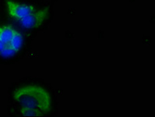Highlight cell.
<instances>
[{
  "label": "cell",
  "mask_w": 155,
  "mask_h": 117,
  "mask_svg": "<svg viewBox=\"0 0 155 117\" xmlns=\"http://www.w3.org/2000/svg\"><path fill=\"white\" fill-rule=\"evenodd\" d=\"M9 102L13 112L22 116L46 115L52 107L49 92L33 82L19 83L12 89Z\"/></svg>",
  "instance_id": "6da1fadb"
},
{
  "label": "cell",
  "mask_w": 155,
  "mask_h": 117,
  "mask_svg": "<svg viewBox=\"0 0 155 117\" xmlns=\"http://www.w3.org/2000/svg\"><path fill=\"white\" fill-rule=\"evenodd\" d=\"M2 9L13 25L24 30H35L44 24L48 11L31 0H2Z\"/></svg>",
  "instance_id": "7a4b0ae2"
},
{
  "label": "cell",
  "mask_w": 155,
  "mask_h": 117,
  "mask_svg": "<svg viewBox=\"0 0 155 117\" xmlns=\"http://www.w3.org/2000/svg\"><path fill=\"white\" fill-rule=\"evenodd\" d=\"M25 46L24 34L12 24L0 23V59L10 61L21 54Z\"/></svg>",
  "instance_id": "3957f363"
}]
</instances>
